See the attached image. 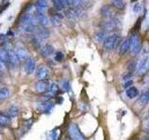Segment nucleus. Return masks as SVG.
<instances>
[{
  "instance_id": "nucleus-1",
  "label": "nucleus",
  "mask_w": 149,
  "mask_h": 140,
  "mask_svg": "<svg viewBox=\"0 0 149 140\" xmlns=\"http://www.w3.org/2000/svg\"><path fill=\"white\" fill-rule=\"evenodd\" d=\"M120 36L118 35H111L107 36L104 41V49L106 51H110L115 50L120 43Z\"/></svg>"
},
{
  "instance_id": "nucleus-2",
  "label": "nucleus",
  "mask_w": 149,
  "mask_h": 140,
  "mask_svg": "<svg viewBox=\"0 0 149 140\" xmlns=\"http://www.w3.org/2000/svg\"><path fill=\"white\" fill-rule=\"evenodd\" d=\"M130 53L132 55H136L138 54L142 50V41L140 36L138 35V33H133V34L130 36Z\"/></svg>"
},
{
  "instance_id": "nucleus-3",
  "label": "nucleus",
  "mask_w": 149,
  "mask_h": 140,
  "mask_svg": "<svg viewBox=\"0 0 149 140\" xmlns=\"http://www.w3.org/2000/svg\"><path fill=\"white\" fill-rule=\"evenodd\" d=\"M148 70H149V56L143 55L136 63V71L139 75H143Z\"/></svg>"
},
{
  "instance_id": "nucleus-4",
  "label": "nucleus",
  "mask_w": 149,
  "mask_h": 140,
  "mask_svg": "<svg viewBox=\"0 0 149 140\" xmlns=\"http://www.w3.org/2000/svg\"><path fill=\"white\" fill-rule=\"evenodd\" d=\"M68 134L71 140H85V137L79 130L77 124H70L68 127Z\"/></svg>"
},
{
  "instance_id": "nucleus-5",
  "label": "nucleus",
  "mask_w": 149,
  "mask_h": 140,
  "mask_svg": "<svg viewBox=\"0 0 149 140\" xmlns=\"http://www.w3.org/2000/svg\"><path fill=\"white\" fill-rule=\"evenodd\" d=\"M54 106V103L51 100H46V101H41L36 104V109L38 110L40 113L48 114L51 112Z\"/></svg>"
},
{
  "instance_id": "nucleus-6",
  "label": "nucleus",
  "mask_w": 149,
  "mask_h": 140,
  "mask_svg": "<svg viewBox=\"0 0 149 140\" xmlns=\"http://www.w3.org/2000/svg\"><path fill=\"white\" fill-rule=\"evenodd\" d=\"M119 24V22L116 18L113 19H106V20L102 21L101 23V26L102 28V30L104 31H110V30H114L115 28H118Z\"/></svg>"
},
{
  "instance_id": "nucleus-7",
  "label": "nucleus",
  "mask_w": 149,
  "mask_h": 140,
  "mask_svg": "<svg viewBox=\"0 0 149 140\" xmlns=\"http://www.w3.org/2000/svg\"><path fill=\"white\" fill-rule=\"evenodd\" d=\"M101 15L106 19H113L116 18V8L112 6H104L101 8Z\"/></svg>"
},
{
  "instance_id": "nucleus-8",
  "label": "nucleus",
  "mask_w": 149,
  "mask_h": 140,
  "mask_svg": "<svg viewBox=\"0 0 149 140\" xmlns=\"http://www.w3.org/2000/svg\"><path fill=\"white\" fill-rule=\"evenodd\" d=\"M49 75V69L46 65H40L36 70V78L38 80H44Z\"/></svg>"
},
{
  "instance_id": "nucleus-9",
  "label": "nucleus",
  "mask_w": 149,
  "mask_h": 140,
  "mask_svg": "<svg viewBox=\"0 0 149 140\" xmlns=\"http://www.w3.org/2000/svg\"><path fill=\"white\" fill-rule=\"evenodd\" d=\"M36 61L34 58L29 57L25 60L24 71H25L26 75H32L36 71Z\"/></svg>"
},
{
  "instance_id": "nucleus-10",
  "label": "nucleus",
  "mask_w": 149,
  "mask_h": 140,
  "mask_svg": "<svg viewBox=\"0 0 149 140\" xmlns=\"http://www.w3.org/2000/svg\"><path fill=\"white\" fill-rule=\"evenodd\" d=\"M35 16L37 20V22L39 23V24H41V26H48L49 23V21L48 17H47L45 15L44 11H41V10H38V9L36 8V11H35Z\"/></svg>"
},
{
  "instance_id": "nucleus-11",
  "label": "nucleus",
  "mask_w": 149,
  "mask_h": 140,
  "mask_svg": "<svg viewBox=\"0 0 149 140\" xmlns=\"http://www.w3.org/2000/svg\"><path fill=\"white\" fill-rule=\"evenodd\" d=\"M49 81L47 80V79H44V80H39L37 81L36 84H35V91L38 93H44V92H47L49 90Z\"/></svg>"
},
{
  "instance_id": "nucleus-12",
  "label": "nucleus",
  "mask_w": 149,
  "mask_h": 140,
  "mask_svg": "<svg viewBox=\"0 0 149 140\" xmlns=\"http://www.w3.org/2000/svg\"><path fill=\"white\" fill-rule=\"evenodd\" d=\"M53 52H54V48H53V46H51L50 44L43 45L39 49V53L43 58L49 57V56H50Z\"/></svg>"
},
{
  "instance_id": "nucleus-13",
  "label": "nucleus",
  "mask_w": 149,
  "mask_h": 140,
  "mask_svg": "<svg viewBox=\"0 0 149 140\" xmlns=\"http://www.w3.org/2000/svg\"><path fill=\"white\" fill-rule=\"evenodd\" d=\"M130 49V37H127L124 40H122V42L120 43L119 46V54L120 55H124L125 53H127L128 51Z\"/></svg>"
},
{
  "instance_id": "nucleus-14",
  "label": "nucleus",
  "mask_w": 149,
  "mask_h": 140,
  "mask_svg": "<svg viewBox=\"0 0 149 140\" xmlns=\"http://www.w3.org/2000/svg\"><path fill=\"white\" fill-rule=\"evenodd\" d=\"M20 58L16 52V50H9V60H8V63L10 64L12 66H18L19 64H20Z\"/></svg>"
},
{
  "instance_id": "nucleus-15",
  "label": "nucleus",
  "mask_w": 149,
  "mask_h": 140,
  "mask_svg": "<svg viewBox=\"0 0 149 140\" xmlns=\"http://www.w3.org/2000/svg\"><path fill=\"white\" fill-rule=\"evenodd\" d=\"M65 14H66V16L68 18H71V19L78 18L79 16L81 15V9L77 8L71 7V8H69L66 11H65Z\"/></svg>"
},
{
  "instance_id": "nucleus-16",
  "label": "nucleus",
  "mask_w": 149,
  "mask_h": 140,
  "mask_svg": "<svg viewBox=\"0 0 149 140\" xmlns=\"http://www.w3.org/2000/svg\"><path fill=\"white\" fill-rule=\"evenodd\" d=\"M21 29L25 33H34L36 29L37 25L32 22H20Z\"/></svg>"
},
{
  "instance_id": "nucleus-17",
  "label": "nucleus",
  "mask_w": 149,
  "mask_h": 140,
  "mask_svg": "<svg viewBox=\"0 0 149 140\" xmlns=\"http://www.w3.org/2000/svg\"><path fill=\"white\" fill-rule=\"evenodd\" d=\"M35 33H36V36H40L41 38H43V39L48 38V37L49 36V31L48 29H47L46 27H44V26L36 27V29Z\"/></svg>"
},
{
  "instance_id": "nucleus-18",
  "label": "nucleus",
  "mask_w": 149,
  "mask_h": 140,
  "mask_svg": "<svg viewBox=\"0 0 149 140\" xmlns=\"http://www.w3.org/2000/svg\"><path fill=\"white\" fill-rule=\"evenodd\" d=\"M16 52L19 56V58H20L21 61H25L27 58H29V56H28V52L26 49L24 48V47L22 46H19L17 47L16 49Z\"/></svg>"
},
{
  "instance_id": "nucleus-19",
  "label": "nucleus",
  "mask_w": 149,
  "mask_h": 140,
  "mask_svg": "<svg viewBox=\"0 0 149 140\" xmlns=\"http://www.w3.org/2000/svg\"><path fill=\"white\" fill-rule=\"evenodd\" d=\"M112 7L118 10H123L126 7V3L124 0H111Z\"/></svg>"
},
{
  "instance_id": "nucleus-20",
  "label": "nucleus",
  "mask_w": 149,
  "mask_h": 140,
  "mask_svg": "<svg viewBox=\"0 0 149 140\" xmlns=\"http://www.w3.org/2000/svg\"><path fill=\"white\" fill-rule=\"evenodd\" d=\"M49 7V2L48 0H36V8L38 10L44 11Z\"/></svg>"
},
{
  "instance_id": "nucleus-21",
  "label": "nucleus",
  "mask_w": 149,
  "mask_h": 140,
  "mask_svg": "<svg viewBox=\"0 0 149 140\" xmlns=\"http://www.w3.org/2000/svg\"><path fill=\"white\" fill-rule=\"evenodd\" d=\"M126 94H127V96L129 98H130V99H133V98L137 97L138 94H139V91L138 89L136 87H130L127 89V91H126Z\"/></svg>"
},
{
  "instance_id": "nucleus-22",
  "label": "nucleus",
  "mask_w": 149,
  "mask_h": 140,
  "mask_svg": "<svg viewBox=\"0 0 149 140\" xmlns=\"http://www.w3.org/2000/svg\"><path fill=\"white\" fill-rule=\"evenodd\" d=\"M10 123V118L8 117V114L0 113V126L2 127H7Z\"/></svg>"
},
{
  "instance_id": "nucleus-23",
  "label": "nucleus",
  "mask_w": 149,
  "mask_h": 140,
  "mask_svg": "<svg viewBox=\"0 0 149 140\" xmlns=\"http://www.w3.org/2000/svg\"><path fill=\"white\" fill-rule=\"evenodd\" d=\"M50 21H51V22H52L53 25L59 26L61 23H62L63 15H62V14H60V13H55V14H53L52 16H51Z\"/></svg>"
},
{
  "instance_id": "nucleus-24",
  "label": "nucleus",
  "mask_w": 149,
  "mask_h": 140,
  "mask_svg": "<svg viewBox=\"0 0 149 140\" xmlns=\"http://www.w3.org/2000/svg\"><path fill=\"white\" fill-rule=\"evenodd\" d=\"M52 2L55 8L58 9V10H63L66 8V6H68L65 0H52Z\"/></svg>"
},
{
  "instance_id": "nucleus-25",
  "label": "nucleus",
  "mask_w": 149,
  "mask_h": 140,
  "mask_svg": "<svg viewBox=\"0 0 149 140\" xmlns=\"http://www.w3.org/2000/svg\"><path fill=\"white\" fill-rule=\"evenodd\" d=\"M59 92V86L57 83H51L49 87V90L47 92V93L49 95V96H54L58 93Z\"/></svg>"
},
{
  "instance_id": "nucleus-26",
  "label": "nucleus",
  "mask_w": 149,
  "mask_h": 140,
  "mask_svg": "<svg viewBox=\"0 0 149 140\" xmlns=\"http://www.w3.org/2000/svg\"><path fill=\"white\" fill-rule=\"evenodd\" d=\"M7 114L10 119L14 118V117H17L19 114V108L16 106H11L10 107H8L7 109Z\"/></svg>"
},
{
  "instance_id": "nucleus-27",
  "label": "nucleus",
  "mask_w": 149,
  "mask_h": 140,
  "mask_svg": "<svg viewBox=\"0 0 149 140\" xmlns=\"http://www.w3.org/2000/svg\"><path fill=\"white\" fill-rule=\"evenodd\" d=\"M43 38H41L40 36L35 35L34 37L32 38V44L34 45L36 49H40L42 47V42H43Z\"/></svg>"
},
{
  "instance_id": "nucleus-28",
  "label": "nucleus",
  "mask_w": 149,
  "mask_h": 140,
  "mask_svg": "<svg viewBox=\"0 0 149 140\" xmlns=\"http://www.w3.org/2000/svg\"><path fill=\"white\" fill-rule=\"evenodd\" d=\"M0 60L3 62L7 63L9 60V50L5 49H0Z\"/></svg>"
},
{
  "instance_id": "nucleus-29",
  "label": "nucleus",
  "mask_w": 149,
  "mask_h": 140,
  "mask_svg": "<svg viewBox=\"0 0 149 140\" xmlns=\"http://www.w3.org/2000/svg\"><path fill=\"white\" fill-rule=\"evenodd\" d=\"M9 89L7 87H3V88H0V100H3V99H6L9 96Z\"/></svg>"
},
{
  "instance_id": "nucleus-30",
  "label": "nucleus",
  "mask_w": 149,
  "mask_h": 140,
  "mask_svg": "<svg viewBox=\"0 0 149 140\" xmlns=\"http://www.w3.org/2000/svg\"><path fill=\"white\" fill-rule=\"evenodd\" d=\"M95 38L97 41H102L104 42L106 38V31L104 30H101L99 32H97L95 34Z\"/></svg>"
},
{
  "instance_id": "nucleus-31",
  "label": "nucleus",
  "mask_w": 149,
  "mask_h": 140,
  "mask_svg": "<svg viewBox=\"0 0 149 140\" xmlns=\"http://www.w3.org/2000/svg\"><path fill=\"white\" fill-rule=\"evenodd\" d=\"M148 102H149V92H144L143 95H141V97H140V99H139V103L142 106H146Z\"/></svg>"
},
{
  "instance_id": "nucleus-32",
  "label": "nucleus",
  "mask_w": 149,
  "mask_h": 140,
  "mask_svg": "<svg viewBox=\"0 0 149 140\" xmlns=\"http://www.w3.org/2000/svg\"><path fill=\"white\" fill-rule=\"evenodd\" d=\"M54 59L56 61H58V62H61V61L63 59V53L62 52V51H57V52L55 53Z\"/></svg>"
},
{
  "instance_id": "nucleus-33",
  "label": "nucleus",
  "mask_w": 149,
  "mask_h": 140,
  "mask_svg": "<svg viewBox=\"0 0 149 140\" xmlns=\"http://www.w3.org/2000/svg\"><path fill=\"white\" fill-rule=\"evenodd\" d=\"M62 88L63 91H69L70 90V84H69V81L66 80V79H64V80L63 81L62 83Z\"/></svg>"
},
{
  "instance_id": "nucleus-34",
  "label": "nucleus",
  "mask_w": 149,
  "mask_h": 140,
  "mask_svg": "<svg viewBox=\"0 0 149 140\" xmlns=\"http://www.w3.org/2000/svg\"><path fill=\"white\" fill-rule=\"evenodd\" d=\"M58 135H59L58 131H57V130H53L52 132L50 133L49 136H50V139H51V140H57Z\"/></svg>"
},
{
  "instance_id": "nucleus-35",
  "label": "nucleus",
  "mask_w": 149,
  "mask_h": 140,
  "mask_svg": "<svg viewBox=\"0 0 149 140\" xmlns=\"http://www.w3.org/2000/svg\"><path fill=\"white\" fill-rule=\"evenodd\" d=\"M6 69H7V65H6V63H5V62H3V61L0 60V72H4Z\"/></svg>"
},
{
  "instance_id": "nucleus-36",
  "label": "nucleus",
  "mask_w": 149,
  "mask_h": 140,
  "mask_svg": "<svg viewBox=\"0 0 149 140\" xmlns=\"http://www.w3.org/2000/svg\"><path fill=\"white\" fill-rule=\"evenodd\" d=\"M141 9H142V7H141V5L140 4H135V6L133 7V11L135 13H138L141 11Z\"/></svg>"
},
{
  "instance_id": "nucleus-37",
  "label": "nucleus",
  "mask_w": 149,
  "mask_h": 140,
  "mask_svg": "<svg viewBox=\"0 0 149 140\" xmlns=\"http://www.w3.org/2000/svg\"><path fill=\"white\" fill-rule=\"evenodd\" d=\"M132 81L130 80V79H129V80H126V82L124 83V87L125 88H130V87H132Z\"/></svg>"
},
{
  "instance_id": "nucleus-38",
  "label": "nucleus",
  "mask_w": 149,
  "mask_h": 140,
  "mask_svg": "<svg viewBox=\"0 0 149 140\" xmlns=\"http://www.w3.org/2000/svg\"><path fill=\"white\" fill-rule=\"evenodd\" d=\"M8 6H9V4H6V5H4V7H1V8H0V14H1L7 8H8Z\"/></svg>"
},
{
  "instance_id": "nucleus-39",
  "label": "nucleus",
  "mask_w": 149,
  "mask_h": 140,
  "mask_svg": "<svg viewBox=\"0 0 149 140\" xmlns=\"http://www.w3.org/2000/svg\"><path fill=\"white\" fill-rule=\"evenodd\" d=\"M7 37V36L6 35H4V34H0V40H3V39H5Z\"/></svg>"
},
{
  "instance_id": "nucleus-40",
  "label": "nucleus",
  "mask_w": 149,
  "mask_h": 140,
  "mask_svg": "<svg viewBox=\"0 0 149 140\" xmlns=\"http://www.w3.org/2000/svg\"><path fill=\"white\" fill-rule=\"evenodd\" d=\"M132 2H135V1H137V0H132Z\"/></svg>"
},
{
  "instance_id": "nucleus-41",
  "label": "nucleus",
  "mask_w": 149,
  "mask_h": 140,
  "mask_svg": "<svg viewBox=\"0 0 149 140\" xmlns=\"http://www.w3.org/2000/svg\"><path fill=\"white\" fill-rule=\"evenodd\" d=\"M0 140H1V136H0Z\"/></svg>"
},
{
  "instance_id": "nucleus-42",
  "label": "nucleus",
  "mask_w": 149,
  "mask_h": 140,
  "mask_svg": "<svg viewBox=\"0 0 149 140\" xmlns=\"http://www.w3.org/2000/svg\"><path fill=\"white\" fill-rule=\"evenodd\" d=\"M65 140H68V139H65Z\"/></svg>"
}]
</instances>
